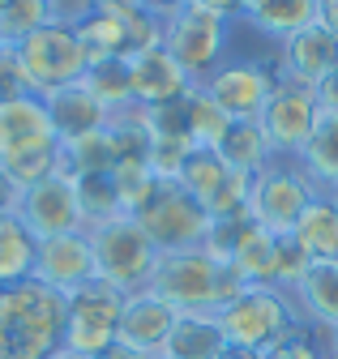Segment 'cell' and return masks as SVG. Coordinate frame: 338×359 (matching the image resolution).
<instances>
[{"label": "cell", "instance_id": "obj_1", "mask_svg": "<svg viewBox=\"0 0 338 359\" xmlns=\"http://www.w3.org/2000/svg\"><path fill=\"white\" fill-rule=\"evenodd\" d=\"M65 346V295L43 283L0 291V359H48Z\"/></svg>", "mask_w": 338, "mask_h": 359}, {"label": "cell", "instance_id": "obj_2", "mask_svg": "<svg viewBox=\"0 0 338 359\" xmlns=\"http://www.w3.org/2000/svg\"><path fill=\"white\" fill-rule=\"evenodd\" d=\"M244 278L236 274V265L219 261L205 248H189V252H163L158 269L146 291H154L158 299H167L176 312H219L244 295Z\"/></svg>", "mask_w": 338, "mask_h": 359}, {"label": "cell", "instance_id": "obj_3", "mask_svg": "<svg viewBox=\"0 0 338 359\" xmlns=\"http://www.w3.org/2000/svg\"><path fill=\"white\" fill-rule=\"evenodd\" d=\"M86 236L95 248V274L103 283H111L124 295H137L150 287L163 252L154 248V240L142 231V222L133 214H116L107 222H95V227H86Z\"/></svg>", "mask_w": 338, "mask_h": 359}, {"label": "cell", "instance_id": "obj_4", "mask_svg": "<svg viewBox=\"0 0 338 359\" xmlns=\"http://www.w3.org/2000/svg\"><path fill=\"white\" fill-rule=\"evenodd\" d=\"M231 22L223 13H210L193 0L176 5L172 13H163V48L176 56V65L189 73L193 86H205L215 77V69L227 60V43H231Z\"/></svg>", "mask_w": 338, "mask_h": 359}, {"label": "cell", "instance_id": "obj_5", "mask_svg": "<svg viewBox=\"0 0 338 359\" xmlns=\"http://www.w3.org/2000/svg\"><path fill=\"white\" fill-rule=\"evenodd\" d=\"M219 325L227 334V346L270 355L300 330V312H295V299L278 287H244V295L219 312Z\"/></svg>", "mask_w": 338, "mask_h": 359}, {"label": "cell", "instance_id": "obj_6", "mask_svg": "<svg viewBox=\"0 0 338 359\" xmlns=\"http://www.w3.org/2000/svg\"><path fill=\"white\" fill-rule=\"evenodd\" d=\"M317 184L309 180V171L300 167V158H283L274 154L257 175L248 180V218L270 236H291L300 214L317 201Z\"/></svg>", "mask_w": 338, "mask_h": 359}, {"label": "cell", "instance_id": "obj_7", "mask_svg": "<svg viewBox=\"0 0 338 359\" xmlns=\"http://www.w3.org/2000/svg\"><path fill=\"white\" fill-rule=\"evenodd\" d=\"M142 222V231L154 240L158 252H189V248H205L210 231H215V218L210 210L176 180H158L154 197L133 214Z\"/></svg>", "mask_w": 338, "mask_h": 359}, {"label": "cell", "instance_id": "obj_8", "mask_svg": "<svg viewBox=\"0 0 338 359\" xmlns=\"http://www.w3.org/2000/svg\"><path fill=\"white\" fill-rule=\"evenodd\" d=\"M18 65L26 73V86L30 95L48 99L65 86H77L86 77V48L73 26H60V22H48L43 30H34L18 43Z\"/></svg>", "mask_w": 338, "mask_h": 359}, {"label": "cell", "instance_id": "obj_9", "mask_svg": "<svg viewBox=\"0 0 338 359\" xmlns=\"http://www.w3.org/2000/svg\"><path fill=\"white\" fill-rule=\"evenodd\" d=\"M124 299L129 295L116 291L103 278H95L86 287H77L73 295H65V351L95 359L107 346H116Z\"/></svg>", "mask_w": 338, "mask_h": 359}, {"label": "cell", "instance_id": "obj_10", "mask_svg": "<svg viewBox=\"0 0 338 359\" xmlns=\"http://www.w3.org/2000/svg\"><path fill=\"white\" fill-rule=\"evenodd\" d=\"M274 86H278V65L252 60V56H227L215 69V77L205 81V95L231 120H262Z\"/></svg>", "mask_w": 338, "mask_h": 359}, {"label": "cell", "instance_id": "obj_11", "mask_svg": "<svg viewBox=\"0 0 338 359\" xmlns=\"http://www.w3.org/2000/svg\"><path fill=\"white\" fill-rule=\"evenodd\" d=\"M13 218L34 236V240H56V236H73V231H86V214H81L77 201V184L73 175L60 171L43 184H30L18 197Z\"/></svg>", "mask_w": 338, "mask_h": 359}, {"label": "cell", "instance_id": "obj_12", "mask_svg": "<svg viewBox=\"0 0 338 359\" xmlns=\"http://www.w3.org/2000/svg\"><path fill=\"white\" fill-rule=\"evenodd\" d=\"M317 120H321L317 90L278 77L274 95H270V103H266V111H262V128H266V137H270L274 154H283V158H300V150L309 146Z\"/></svg>", "mask_w": 338, "mask_h": 359}, {"label": "cell", "instance_id": "obj_13", "mask_svg": "<svg viewBox=\"0 0 338 359\" xmlns=\"http://www.w3.org/2000/svg\"><path fill=\"white\" fill-rule=\"evenodd\" d=\"M34 283H43L60 295H73L77 287L95 283V248L86 231H73V236H56V240H39L34 252Z\"/></svg>", "mask_w": 338, "mask_h": 359}, {"label": "cell", "instance_id": "obj_14", "mask_svg": "<svg viewBox=\"0 0 338 359\" xmlns=\"http://www.w3.org/2000/svg\"><path fill=\"white\" fill-rule=\"evenodd\" d=\"M338 73V34L321 22H313L309 30L300 34H291L283 43V52H278V77L287 81H300L309 90H317L325 77Z\"/></svg>", "mask_w": 338, "mask_h": 359}, {"label": "cell", "instance_id": "obj_15", "mask_svg": "<svg viewBox=\"0 0 338 359\" xmlns=\"http://www.w3.org/2000/svg\"><path fill=\"white\" fill-rule=\"evenodd\" d=\"M176 317H180V312L167 304V299H158L154 291H137V295L124 299L116 342L129 346V351H137V355H146V359H154V355H163L167 334H172Z\"/></svg>", "mask_w": 338, "mask_h": 359}, {"label": "cell", "instance_id": "obj_16", "mask_svg": "<svg viewBox=\"0 0 338 359\" xmlns=\"http://www.w3.org/2000/svg\"><path fill=\"white\" fill-rule=\"evenodd\" d=\"M189 73L176 65V56L163 48H146L129 56V90H133V103L137 107H163V103H176L189 95Z\"/></svg>", "mask_w": 338, "mask_h": 359}, {"label": "cell", "instance_id": "obj_17", "mask_svg": "<svg viewBox=\"0 0 338 359\" xmlns=\"http://www.w3.org/2000/svg\"><path fill=\"white\" fill-rule=\"evenodd\" d=\"M56 128L48 116V103L39 95H18L0 103V158H13L26 150L56 146Z\"/></svg>", "mask_w": 338, "mask_h": 359}, {"label": "cell", "instance_id": "obj_18", "mask_svg": "<svg viewBox=\"0 0 338 359\" xmlns=\"http://www.w3.org/2000/svg\"><path fill=\"white\" fill-rule=\"evenodd\" d=\"M43 103H48V116H52V128H56L60 146H69V142H77V137H90V133H103L107 120H111V111H107L81 81L56 90V95H48Z\"/></svg>", "mask_w": 338, "mask_h": 359}, {"label": "cell", "instance_id": "obj_19", "mask_svg": "<svg viewBox=\"0 0 338 359\" xmlns=\"http://www.w3.org/2000/svg\"><path fill=\"white\" fill-rule=\"evenodd\" d=\"M240 22L270 43H287L291 34L321 22V0H248Z\"/></svg>", "mask_w": 338, "mask_h": 359}, {"label": "cell", "instance_id": "obj_20", "mask_svg": "<svg viewBox=\"0 0 338 359\" xmlns=\"http://www.w3.org/2000/svg\"><path fill=\"white\" fill-rule=\"evenodd\" d=\"M167 359H223L227 355V334L215 312H180L172 334L163 346Z\"/></svg>", "mask_w": 338, "mask_h": 359}, {"label": "cell", "instance_id": "obj_21", "mask_svg": "<svg viewBox=\"0 0 338 359\" xmlns=\"http://www.w3.org/2000/svg\"><path fill=\"white\" fill-rule=\"evenodd\" d=\"M291 240L313 265H338V201L334 197H317L300 214Z\"/></svg>", "mask_w": 338, "mask_h": 359}, {"label": "cell", "instance_id": "obj_22", "mask_svg": "<svg viewBox=\"0 0 338 359\" xmlns=\"http://www.w3.org/2000/svg\"><path fill=\"white\" fill-rule=\"evenodd\" d=\"M291 299L304 325L338 330V265H313L300 278V287L291 291Z\"/></svg>", "mask_w": 338, "mask_h": 359}, {"label": "cell", "instance_id": "obj_23", "mask_svg": "<svg viewBox=\"0 0 338 359\" xmlns=\"http://www.w3.org/2000/svg\"><path fill=\"white\" fill-rule=\"evenodd\" d=\"M300 167L321 197H338V111H321L309 146L300 150Z\"/></svg>", "mask_w": 338, "mask_h": 359}, {"label": "cell", "instance_id": "obj_24", "mask_svg": "<svg viewBox=\"0 0 338 359\" xmlns=\"http://www.w3.org/2000/svg\"><path fill=\"white\" fill-rule=\"evenodd\" d=\"M219 154H223V163L231 167V171H240V175H257L270 158H274V146H270V137H266V128H262V120H236L231 128H227V137L219 142Z\"/></svg>", "mask_w": 338, "mask_h": 359}, {"label": "cell", "instance_id": "obj_25", "mask_svg": "<svg viewBox=\"0 0 338 359\" xmlns=\"http://www.w3.org/2000/svg\"><path fill=\"white\" fill-rule=\"evenodd\" d=\"M34 252H39V240L22 227L13 214L0 218V291L5 287H18L34 274Z\"/></svg>", "mask_w": 338, "mask_h": 359}, {"label": "cell", "instance_id": "obj_26", "mask_svg": "<svg viewBox=\"0 0 338 359\" xmlns=\"http://www.w3.org/2000/svg\"><path fill=\"white\" fill-rule=\"evenodd\" d=\"M231 175H236V171L223 163L219 150H193V154L184 158L180 175H176V184H184V189L210 210V201H215V197L227 189V180H231Z\"/></svg>", "mask_w": 338, "mask_h": 359}, {"label": "cell", "instance_id": "obj_27", "mask_svg": "<svg viewBox=\"0 0 338 359\" xmlns=\"http://www.w3.org/2000/svg\"><path fill=\"white\" fill-rule=\"evenodd\" d=\"M81 48H86V65L95 60H111V56H129V30H124V18L120 13H103L95 9L81 26H73Z\"/></svg>", "mask_w": 338, "mask_h": 359}, {"label": "cell", "instance_id": "obj_28", "mask_svg": "<svg viewBox=\"0 0 338 359\" xmlns=\"http://www.w3.org/2000/svg\"><path fill=\"white\" fill-rule=\"evenodd\" d=\"M184 107H189V137H193V146L197 150H219V142L227 137V128L236 120L205 95V86H189Z\"/></svg>", "mask_w": 338, "mask_h": 359}, {"label": "cell", "instance_id": "obj_29", "mask_svg": "<svg viewBox=\"0 0 338 359\" xmlns=\"http://www.w3.org/2000/svg\"><path fill=\"white\" fill-rule=\"evenodd\" d=\"M107 175H111V189H116V201H120L124 214H137L154 197V189H158V175L150 171L146 154H124V158H116V167Z\"/></svg>", "mask_w": 338, "mask_h": 359}, {"label": "cell", "instance_id": "obj_30", "mask_svg": "<svg viewBox=\"0 0 338 359\" xmlns=\"http://www.w3.org/2000/svg\"><path fill=\"white\" fill-rule=\"evenodd\" d=\"M81 86L107 107V111H124L133 107V90H129V56H111V60H95L86 65Z\"/></svg>", "mask_w": 338, "mask_h": 359}, {"label": "cell", "instance_id": "obj_31", "mask_svg": "<svg viewBox=\"0 0 338 359\" xmlns=\"http://www.w3.org/2000/svg\"><path fill=\"white\" fill-rule=\"evenodd\" d=\"M60 154H65V171H69V175H103V171H111L116 158H120V150H116V142H111L107 128H103V133H90V137H77V142H69V146H60Z\"/></svg>", "mask_w": 338, "mask_h": 359}, {"label": "cell", "instance_id": "obj_32", "mask_svg": "<svg viewBox=\"0 0 338 359\" xmlns=\"http://www.w3.org/2000/svg\"><path fill=\"white\" fill-rule=\"evenodd\" d=\"M52 22L48 13V0H9L5 9H0V43H9V48H18V43L34 30H43Z\"/></svg>", "mask_w": 338, "mask_h": 359}, {"label": "cell", "instance_id": "obj_33", "mask_svg": "<svg viewBox=\"0 0 338 359\" xmlns=\"http://www.w3.org/2000/svg\"><path fill=\"white\" fill-rule=\"evenodd\" d=\"M73 184H77V201H81V214H86V227H95V222H107L120 210L116 201V189H111V175H73Z\"/></svg>", "mask_w": 338, "mask_h": 359}, {"label": "cell", "instance_id": "obj_34", "mask_svg": "<svg viewBox=\"0 0 338 359\" xmlns=\"http://www.w3.org/2000/svg\"><path fill=\"white\" fill-rule=\"evenodd\" d=\"M266 359H325V351H321V342H317L313 325H304V321H300V330H295L287 342H278Z\"/></svg>", "mask_w": 338, "mask_h": 359}, {"label": "cell", "instance_id": "obj_35", "mask_svg": "<svg viewBox=\"0 0 338 359\" xmlns=\"http://www.w3.org/2000/svg\"><path fill=\"white\" fill-rule=\"evenodd\" d=\"M18 95H30L26 73H22V65H18V48L0 43V103H5V99H18Z\"/></svg>", "mask_w": 338, "mask_h": 359}, {"label": "cell", "instance_id": "obj_36", "mask_svg": "<svg viewBox=\"0 0 338 359\" xmlns=\"http://www.w3.org/2000/svg\"><path fill=\"white\" fill-rule=\"evenodd\" d=\"M48 13L60 26H81L95 13V0H48Z\"/></svg>", "mask_w": 338, "mask_h": 359}, {"label": "cell", "instance_id": "obj_37", "mask_svg": "<svg viewBox=\"0 0 338 359\" xmlns=\"http://www.w3.org/2000/svg\"><path fill=\"white\" fill-rule=\"evenodd\" d=\"M193 5H201V9H210V13H223V18H240L248 0H193Z\"/></svg>", "mask_w": 338, "mask_h": 359}, {"label": "cell", "instance_id": "obj_38", "mask_svg": "<svg viewBox=\"0 0 338 359\" xmlns=\"http://www.w3.org/2000/svg\"><path fill=\"white\" fill-rule=\"evenodd\" d=\"M18 197H22V189L13 184L5 171H0V214H13L18 210Z\"/></svg>", "mask_w": 338, "mask_h": 359}, {"label": "cell", "instance_id": "obj_39", "mask_svg": "<svg viewBox=\"0 0 338 359\" xmlns=\"http://www.w3.org/2000/svg\"><path fill=\"white\" fill-rule=\"evenodd\" d=\"M317 103H321V111H338V73L317 86Z\"/></svg>", "mask_w": 338, "mask_h": 359}, {"label": "cell", "instance_id": "obj_40", "mask_svg": "<svg viewBox=\"0 0 338 359\" xmlns=\"http://www.w3.org/2000/svg\"><path fill=\"white\" fill-rule=\"evenodd\" d=\"M313 334H317V342H321L325 359H338V330H317V325H313Z\"/></svg>", "mask_w": 338, "mask_h": 359}, {"label": "cell", "instance_id": "obj_41", "mask_svg": "<svg viewBox=\"0 0 338 359\" xmlns=\"http://www.w3.org/2000/svg\"><path fill=\"white\" fill-rule=\"evenodd\" d=\"M321 26H330L338 34V0H321Z\"/></svg>", "mask_w": 338, "mask_h": 359}, {"label": "cell", "instance_id": "obj_42", "mask_svg": "<svg viewBox=\"0 0 338 359\" xmlns=\"http://www.w3.org/2000/svg\"><path fill=\"white\" fill-rule=\"evenodd\" d=\"M95 359H146V355H137V351H129V346H120V342H116V346H107V351L95 355Z\"/></svg>", "mask_w": 338, "mask_h": 359}, {"label": "cell", "instance_id": "obj_43", "mask_svg": "<svg viewBox=\"0 0 338 359\" xmlns=\"http://www.w3.org/2000/svg\"><path fill=\"white\" fill-rule=\"evenodd\" d=\"M176 5H184V0H142V9H150V13H158V18H163V13H172Z\"/></svg>", "mask_w": 338, "mask_h": 359}, {"label": "cell", "instance_id": "obj_44", "mask_svg": "<svg viewBox=\"0 0 338 359\" xmlns=\"http://www.w3.org/2000/svg\"><path fill=\"white\" fill-rule=\"evenodd\" d=\"M223 359H266V355H257V351H240V346H227V355Z\"/></svg>", "mask_w": 338, "mask_h": 359}, {"label": "cell", "instance_id": "obj_45", "mask_svg": "<svg viewBox=\"0 0 338 359\" xmlns=\"http://www.w3.org/2000/svg\"><path fill=\"white\" fill-rule=\"evenodd\" d=\"M48 359H86V355H73V351H65V346H60V351H56V355H48Z\"/></svg>", "mask_w": 338, "mask_h": 359}, {"label": "cell", "instance_id": "obj_46", "mask_svg": "<svg viewBox=\"0 0 338 359\" xmlns=\"http://www.w3.org/2000/svg\"><path fill=\"white\" fill-rule=\"evenodd\" d=\"M5 5H9V0H0V9H5Z\"/></svg>", "mask_w": 338, "mask_h": 359}, {"label": "cell", "instance_id": "obj_47", "mask_svg": "<svg viewBox=\"0 0 338 359\" xmlns=\"http://www.w3.org/2000/svg\"><path fill=\"white\" fill-rule=\"evenodd\" d=\"M154 359H167V355H154Z\"/></svg>", "mask_w": 338, "mask_h": 359}, {"label": "cell", "instance_id": "obj_48", "mask_svg": "<svg viewBox=\"0 0 338 359\" xmlns=\"http://www.w3.org/2000/svg\"><path fill=\"white\" fill-rule=\"evenodd\" d=\"M334 201H338V197H334Z\"/></svg>", "mask_w": 338, "mask_h": 359}]
</instances>
